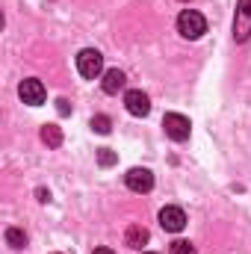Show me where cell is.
Listing matches in <instances>:
<instances>
[{
    "label": "cell",
    "instance_id": "1",
    "mask_svg": "<svg viewBox=\"0 0 251 254\" xmlns=\"http://www.w3.org/2000/svg\"><path fill=\"white\" fill-rule=\"evenodd\" d=\"M178 33H181L184 39H201V36L207 33L204 15L195 12V9H184V12L178 15Z\"/></svg>",
    "mask_w": 251,
    "mask_h": 254
},
{
    "label": "cell",
    "instance_id": "2",
    "mask_svg": "<svg viewBox=\"0 0 251 254\" xmlns=\"http://www.w3.org/2000/svg\"><path fill=\"white\" fill-rule=\"evenodd\" d=\"M77 71H80V77H86V80L101 77V71H104V57H101L95 48L80 51V54H77Z\"/></svg>",
    "mask_w": 251,
    "mask_h": 254
},
{
    "label": "cell",
    "instance_id": "3",
    "mask_svg": "<svg viewBox=\"0 0 251 254\" xmlns=\"http://www.w3.org/2000/svg\"><path fill=\"white\" fill-rule=\"evenodd\" d=\"M163 127H166V136L175 139V142H187L189 133H192L189 119L187 116H181V113H169V116L163 119Z\"/></svg>",
    "mask_w": 251,
    "mask_h": 254
},
{
    "label": "cell",
    "instance_id": "4",
    "mask_svg": "<svg viewBox=\"0 0 251 254\" xmlns=\"http://www.w3.org/2000/svg\"><path fill=\"white\" fill-rule=\"evenodd\" d=\"M251 36V0H240L237 3V21H234V39L246 42Z\"/></svg>",
    "mask_w": 251,
    "mask_h": 254
},
{
    "label": "cell",
    "instance_id": "5",
    "mask_svg": "<svg viewBox=\"0 0 251 254\" xmlns=\"http://www.w3.org/2000/svg\"><path fill=\"white\" fill-rule=\"evenodd\" d=\"M18 95H21V101L24 104H30V107H39V104H45V86H42V80H36V77H30V80H24L21 86H18Z\"/></svg>",
    "mask_w": 251,
    "mask_h": 254
},
{
    "label": "cell",
    "instance_id": "6",
    "mask_svg": "<svg viewBox=\"0 0 251 254\" xmlns=\"http://www.w3.org/2000/svg\"><path fill=\"white\" fill-rule=\"evenodd\" d=\"M160 225H163V231H169V234H181V231L187 228V213H184L181 207H163V210H160Z\"/></svg>",
    "mask_w": 251,
    "mask_h": 254
},
{
    "label": "cell",
    "instance_id": "7",
    "mask_svg": "<svg viewBox=\"0 0 251 254\" xmlns=\"http://www.w3.org/2000/svg\"><path fill=\"white\" fill-rule=\"evenodd\" d=\"M125 107H127L130 116H139V119H142V116L151 113V98H148L142 89H130L125 95Z\"/></svg>",
    "mask_w": 251,
    "mask_h": 254
},
{
    "label": "cell",
    "instance_id": "8",
    "mask_svg": "<svg viewBox=\"0 0 251 254\" xmlns=\"http://www.w3.org/2000/svg\"><path fill=\"white\" fill-rule=\"evenodd\" d=\"M125 184H127V190H133V192H151L154 190V175L148 169H130L125 175Z\"/></svg>",
    "mask_w": 251,
    "mask_h": 254
},
{
    "label": "cell",
    "instance_id": "9",
    "mask_svg": "<svg viewBox=\"0 0 251 254\" xmlns=\"http://www.w3.org/2000/svg\"><path fill=\"white\" fill-rule=\"evenodd\" d=\"M127 77L125 71H119V68H110V71H104V80H101V86H104V92L107 95H119L122 89H125Z\"/></svg>",
    "mask_w": 251,
    "mask_h": 254
},
{
    "label": "cell",
    "instance_id": "10",
    "mask_svg": "<svg viewBox=\"0 0 251 254\" xmlns=\"http://www.w3.org/2000/svg\"><path fill=\"white\" fill-rule=\"evenodd\" d=\"M125 243L130 246V249H142L145 243H148V231L142 228V225H130L125 234Z\"/></svg>",
    "mask_w": 251,
    "mask_h": 254
},
{
    "label": "cell",
    "instance_id": "11",
    "mask_svg": "<svg viewBox=\"0 0 251 254\" xmlns=\"http://www.w3.org/2000/svg\"><path fill=\"white\" fill-rule=\"evenodd\" d=\"M42 142L51 145V148H60V145H63V130L57 125H45L42 127Z\"/></svg>",
    "mask_w": 251,
    "mask_h": 254
},
{
    "label": "cell",
    "instance_id": "12",
    "mask_svg": "<svg viewBox=\"0 0 251 254\" xmlns=\"http://www.w3.org/2000/svg\"><path fill=\"white\" fill-rule=\"evenodd\" d=\"M6 243H9L12 249H24V246H27V234L18 231V228H9V231H6Z\"/></svg>",
    "mask_w": 251,
    "mask_h": 254
},
{
    "label": "cell",
    "instance_id": "13",
    "mask_svg": "<svg viewBox=\"0 0 251 254\" xmlns=\"http://www.w3.org/2000/svg\"><path fill=\"white\" fill-rule=\"evenodd\" d=\"M92 130H95V133H101V136H107V133L113 130L110 116H95V119H92Z\"/></svg>",
    "mask_w": 251,
    "mask_h": 254
},
{
    "label": "cell",
    "instance_id": "14",
    "mask_svg": "<svg viewBox=\"0 0 251 254\" xmlns=\"http://www.w3.org/2000/svg\"><path fill=\"white\" fill-rule=\"evenodd\" d=\"M116 160H119V157H116V151H110V148H101V151H98V163H101L104 169L116 166Z\"/></svg>",
    "mask_w": 251,
    "mask_h": 254
},
{
    "label": "cell",
    "instance_id": "15",
    "mask_svg": "<svg viewBox=\"0 0 251 254\" xmlns=\"http://www.w3.org/2000/svg\"><path fill=\"white\" fill-rule=\"evenodd\" d=\"M169 252H172V254H198V252H195V246H192V243H187V240H175Z\"/></svg>",
    "mask_w": 251,
    "mask_h": 254
},
{
    "label": "cell",
    "instance_id": "16",
    "mask_svg": "<svg viewBox=\"0 0 251 254\" xmlns=\"http://www.w3.org/2000/svg\"><path fill=\"white\" fill-rule=\"evenodd\" d=\"M92 254H116V252H110V249H95Z\"/></svg>",
    "mask_w": 251,
    "mask_h": 254
},
{
    "label": "cell",
    "instance_id": "17",
    "mask_svg": "<svg viewBox=\"0 0 251 254\" xmlns=\"http://www.w3.org/2000/svg\"><path fill=\"white\" fill-rule=\"evenodd\" d=\"M57 254H60V252H57Z\"/></svg>",
    "mask_w": 251,
    "mask_h": 254
},
{
    "label": "cell",
    "instance_id": "18",
    "mask_svg": "<svg viewBox=\"0 0 251 254\" xmlns=\"http://www.w3.org/2000/svg\"><path fill=\"white\" fill-rule=\"evenodd\" d=\"M148 254H151V252H148Z\"/></svg>",
    "mask_w": 251,
    "mask_h": 254
}]
</instances>
